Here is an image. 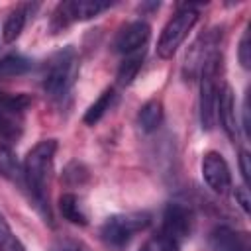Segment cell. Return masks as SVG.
<instances>
[{"instance_id":"8992f818","label":"cell","mask_w":251,"mask_h":251,"mask_svg":"<svg viewBox=\"0 0 251 251\" xmlns=\"http://www.w3.org/2000/svg\"><path fill=\"white\" fill-rule=\"evenodd\" d=\"M31 106L27 94H8L0 92V137L6 141H16L24 131L25 112Z\"/></svg>"},{"instance_id":"5bb4252c","label":"cell","mask_w":251,"mask_h":251,"mask_svg":"<svg viewBox=\"0 0 251 251\" xmlns=\"http://www.w3.org/2000/svg\"><path fill=\"white\" fill-rule=\"evenodd\" d=\"M27 10H29V4H22V6H16L4 20L2 24V39L4 43H14L20 33L24 31V25H25V20H27Z\"/></svg>"},{"instance_id":"9a60e30c","label":"cell","mask_w":251,"mask_h":251,"mask_svg":"<svg viewBox=\"0 0 251 251\" xmlns=\"http://www.w3.org/2000/svg\"><path fill=\"white\" fill-rule=\"evenodd\" d=\"M59 210H61L63 218L67 222L75 224V226H86L88 224V216H86V212H84L78 196L73 194V192L61 194V198H59Z\"/></svg>"},{"instance_id":"30bf717a","label":"cell","mask_w":251,"mask_h":251,"mask_svg":"<svg viewBox=\"0 0 251 251\" xmlns=\"http://www.w3.org/2000/svg\"><path fill=\"white\" fill-rule=\"evenodd\" d=\"M202 176L208 188L216 194H226L231 188V173L226 159L218 151H208L202 157Z\"/></svg>"},{"instance_id":"3957f363","label":"cell","mask_w":251,"mask_h":251,"mask_svg":"<svg viewBox=\"0 0 251 251\" xmlns=\"http://www.w3.org/2000/svg\"><path fill=\"white\" fill-rule=\"evenodd\" d=\"M149 224H151V214H147V212L112 214L104 220V224L100 227V239L110 249H124Z\"/></svg>"},{"instance_id":"7402d4cb","label":"cell","mask_w":251,"mask_h":251,"mask_svg":"<svg viewBox=\"0 0 251 251\" xmlns=\"http://www.w3.org/2000/svg\"><path fill=\"white\" fill-rule=\"evenodd\" d=\"M139 251H180V245L176 241H173L171 237L157 233V235L149 237L147 241H143Z\"/></svg>"},{"instance_id":"4316f807","label":"cell","mask_w":251,"mask_h":251,"mask_svg":"<svg viewBox=\"0 0 251 251\" xmlns=\"http://www.w3.org/2000/svg\"><path fill=\"white\" fill-rule=\"evenodd\" d=\"M243 131L245 135H249V98L247 96L243 100Z\"/></svg>"},{"instance_id":"4fadbf2b","label":"cell","mask_w":251,"mask_h":251,"mask_svg":"<svg viewBox=\"0 0 251 251\" xmlns=\"http://www.w3.org/2000/svg\"><path fill=\"white\" fill-rule=\"evenodd\" d=\"M216 118H220V124L224 131L229 135V139H237V120H235V96L229 84H224L218 94V112Z\"/></svg>"},{"instance_id":"603a6c76","label":"cell","mask_w":251,"mask_h":251,"mask_svg":"<svg viewBox=\"0 0 251 251\" xmlns=\"http://www.w3.org/2000/svg\"><path fill=\"white\" fill-rule=\"evenodd\" d=\"M237 57H239V63H241V67H243V69H249V67H251V43H249V29H245V31H243V35H241Z\"/></svg>"},{"instance_id":"cb8c5ba5","label":"cell","mask_w":251,"mask_h":251,"mask_svg":"<svg viewBox=\"0 0 251 251\" xmlns=\"http://www.w3.org/2000/svg\"><path fill=\"white\" fill-rule=\"evenodd\" d=\"M51 251H90V247L76 239H57L51 245Z\"/></svg>"},{"instance_id":"277c9868","label":"cell","mask_w":251,"mask_h":251,"mask_svg":"<svg viewBox=\"0 0 251 251\" xmlns=\"http://www.w3.org/2000/svg\"><path fill=\"white\" fill-rule=\"evenodd\" d=\"M196 20H198V10L192 4L180 6L161 31V37L157 41V55L161 59L173 57L176 49L182 45V41L186 39L188 31L194 27Z\"/></svg>"},{"instance_id":"e0dca14e","label":"cell","mask_w":251,"mask_h":251,"mask_svg":"<svg viewBox=\"0 0 251 251\" xmlns=\"http://www.w3.org/2000/svg\"><path fill=\"white\" fill-rule=\"evenodd\" d=\"M114 100H116V90L114 88H106L98 98H96V102L84 112V124L86 126H96L102 118H104V114L112 108V104H114Z\"/></svg>"},{"instance_id":"d6986e66","label":"cell","mask_w":251,"mask_h":251,"mask_svg":"<svg viewBox=\"0 0 251 251\" xmlns=\"http://www.w3.org/2000/svg\"><path fill=\"white\" fill-rule=\"evenodd\" d=\"M31 67V61L18 55V53H12V55H6L0 59V82L2 80H8L12 76H20L24 75L27 69Z\"/></svg>"},{"instance_id":"8fae6325","label":"cell","mask_w":251,"mask_h":251,"mask_svg":"<svg viewBox=\"0 0 251 251\" xmlns=\"http://www.w3.org/2000/svg\"><path fill=\"white\" fill-rule=\"evenodd\" d=\"M149 35H151V27L145 22L137 20V22L124 25L118 31V35L114 39V47H116V51H120L124 55H131L145 47V43L149 41Z\"/></svg>"},{"instance_id":"ffe728a7","label":"cell","mask_w":251,"mask_h":251,"mask_svg":"<svg viewBox=\"0 0 251 251\" xmlns=\"http://www.w3.org/2000/svg\"><path fill=\"white\" fill-rule=\"evenodd\" d=\"M141 65H143V49L137 51V53L127 55V57L124 59V63L120 65V69H118V82H120L122 86H127V84L137 76Z\"/></svg>"},{"instance_id":"44dd1931","label":"cell","mask_w":251,"mask_h":251,"mask_svg":"<svg viewBox=\"0 0 251 251\" xmlns=\"http://www.w3.org/2000/svg\"><path fill=\"white\" fill-rule=\"evenodd\" d=\"M0 251H25L24 243L12 231V227L6 222V218H4L2 212H0Z\"/></svg>"},{"instance_id":"52a82bcc","label":"cell","mask_w":251,"mask_h":251,"mask_svg":"<svg viewBox=\"0 0 251 251\" xmlns=\"http://www.w3.org/2000/svg\"><path fill=\"white\" fill-rule=\"evenodd\" d=\"M106 8H110V2H100V0H65V2H59L53 10L49 27L53 33H59L75 22H84V20L96 18Z\"/></svg>"},{"instance_id":"ac0fdd59","label":"cell","mask_w":251,"mask_h":251,"mask_svg":"<svg viewBox=\"0 0 251 251\" xmlns=\"http://www.w3.org/2000/svg\"><path fill=\"white\" fill-rule=\"evenodd\" d=\"M0 176L12 180V182H20L24 180V169L20 171L18 159L12 151L10 145L0 143Z\"/></svg>"},{"instance_id":"7a4b0ae2","label":"cell","mask_w":251,"mask_h":251,"mask_svg":"<svg viewBox=\"0 0 251 251\" xmlns=\"http://www.w3.org/2000/svg\"><path fill=\"white\" fill-rule=\"evenodd\" d=\"M78 76V57L73 47H65L53 53L43 71V92L55 102L63 104L71 94L75 80Z\"/></svg>"},{"instance_id":"484cf974","label":"cell","mask_w":251,"mask_h":251,"mask_svg":"<svg viewBox=\"0 0 251 251\" xmlns=\"http://www.w3.org/2000/svg\"><path fill=\"white\" fill-rule=\"evenodd\" d=\"M235 200L239 202L241 210L247 214V212H249V196H247V188H245V186L235 188Z\"/></svg>"},{"instance_id":"9c48e42d","label":"cell","mask_w":251,"mask_h":251,"mask_svg":"<svg viewBox=\"0 0 251 251\" xmlns=\"http://www.w3.org/2000/svg\"><path fill=\"white\" fill-rule=\"evenodd\" d=\"M192 226H194V216L192 210L180 202H171L165 212H163V226H161V233L171 237L173 241H176L178 245L182 241H186L192 233Z\"/></svg>"},{"instance_id":"d4e9b609","label":"cell","mask_w":251,"mask_h":251,"mask_svg":"<svg viewBox=\"0 0 251 251\" xmlns=\"http://www.w3.org/2000/svg\"><path fill=\"white\" fill-rule=\"evenodd\" d=\"M239 169H241L243 184H245V188H247V184H249V173H251V167H249V153H247V151H241V153H239Z\"/></svg>"},{"instance_id":"6da1fadb","label":"cell","mask_w":251,"mask_h":251,"mask_svg":"<svg viewBox=\"0 0 251 251\" xmlns=\"http://www.w3.org/2000/svg\"><path fill=\"white\" fill-rule=\"evenodd\" d=\"M57 151L55 139H41L35 143L25 159H24V182L35 202L37 210L51 224V208H49V176L53 169V157Z\"/></svg>"},{"instance_id":"2e32d148","label":"cell","mask_w":251,"mask_h":251,"mask_svg":"<svg viewBox=\"0 0 251 251\" xmlns=\"http://www.w3.org/2000/svg\"><path fill=\"white\" fill-rule=\"evenodd\" d=\"M161 122H163V104H161V100H149L139 108L137 126L141 127V131L151 133L161 126Z\"/></svg>"},{"instance_id":"7c38bea8","label":"cell","mask_w":251,"mask_h":251,"mask_svg":"<svg viewBox=\"0 0 251 251\" xmlns=\"http://www.w3.org/2000/svg\"><path fill=\"white\" fill-rule=\"evenodd\" d=\"M210 247L214 251H251V241L247 231L218 226L210 233Z\"/></svg>"},{"instance_id":"ba28073f","label":"cell","mask_w":251,"mask_h":251,"mask_svg":"<svg viewBox=\"0 0 251 251\" xmlns=\"http://www.w3.org/2000/svg\"><path fill=\"white\" fill-rule=\"evenodd\" d=\"M220 37H222V29L216 27V29H210V31H206L194 39V43L190 45V49L184 57V65H182V75L186 80L200 76L202 69L218 53Z\"/></svg>"},{"instance_id":"5b68a950","label":"cell","mask_w":251,"mask_h":251,"mask_svg":"<svg viewBox=\"0 0 251 251\" xmlns=\"http://www.w3.org/2000/svg\"><path fill=\"white\" fill-rule=\"evenodd\" d=\"M222 69V53L218 51L208 65L202 69L200 73V124L202 129L210 131L216 126V112H218V94H220V86H218V75Z\"/></svg>"}]
</instances>
